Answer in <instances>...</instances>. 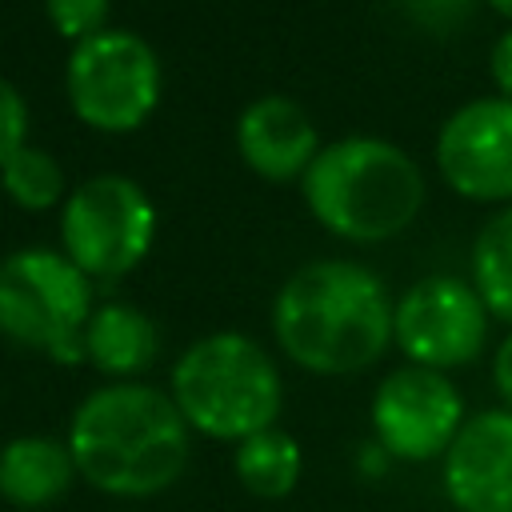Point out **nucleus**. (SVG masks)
<instances>
[{"label": "nucleus", "instance_id": "f03ea898", "mask_svg": "<svg viewBox=\"0 0 512 512\" xmlns=\"http://www.w3.org/2000/svg\"><path fill=\"white\" fill-rule=\"evenodd\" d=\"M396 300L388 284L352 260H312L296 268L272 300L280 352L312 376H356L392 344Z\"/></svg>", "mask_w": 512, "mask_h": 512}, {"label": "nucleus", "instance_id": "f3484780", "mask_svg": "<svg viewBox=\"0 0 512 512\" xmlns=\"http://www.w3.org/2000/svg\"><path fill=\"white\" fill-rule=\"evenodd\" d=\"M0 188L4 196L24 208V212H44L52 204H60L64 196V172L56 164L52 152L36 148V144H24L4 168H0Z\"/></svg>", "mask_w": 512, "mask_h": 512}, {"label": "nucleus", "instance_id": "4468645a", "mask_svg": "<svg viewBox=\"0 0 512 512\" xmlns=\"http://www.w3.org/2000/svg\"><path fill=\"white\" fill-rule=\"evenodd\" d=\"M156 356H160V332L148 312L124 300L92 308L84 324V360L100 376H108V384L140 380L156 364Z\"/></svg>", "mask_w": 512, "mask_h": 512}, {"label": "nucleus", "instance_id": "9d476101", "mask_svg": "<svg viewBox=\"0 0 512 512\" xmlns=\"http://www.w3.org/2000/svg\"><path fill=\"white\" fill-rule=\"evenodd\" d=\"M436 168L464 200H512V100L476 96L460 104L440 124Z\"/></svg>", "mask_w": 512, "mask_h": 512}, {"label": "nucleus", "instance_id": "7ed1b4c3", "mask_svg": "<svg viewBox=\"0 0 512 512\" xmlns=\"http://www.w3.org/2000/svg\"><path fill=\"white\" fill-rule=\"evenodd\" d=\"M300 192L324 232L352 244H380L420 216L424 172L388 140L344 136L316 152L300 176Z\"/></svg>", "mask_w": 512, "mask_h": 512}, {"label": "nucleus", "instance_id": "5701e85b", "mask_svg": "<svg viewBox=\"0 0 512 512\" xmlns=\"http://www.w3.org/2000/svg\"><path fill=\"white\" fill-rule=\"evenodd\" d=\"M484 4H488V8H496L500 16H508V20H512V0H484Z\"/></svg>", "mask_w": 512, "mask_h": 512}, {"label": "nucleus", "instance_id": "9b49d317", "mask_svg": "<svg viewBox=\"0 0 512 512\" xmlns=\"http://www.w3.org/2000/svg\"><path fill=\"white\" fill-rule=\"evenodd\" d=\"M440 488L456 512H512V412L484 408L464 420L440 460Z\"/></svg>", "mask_w": 512, "mask_h": 512}, {"label": "nucleus", "instance_id": "4be33fe9", "mask_svg": "<svg viewBox=\"0 0 512 512\" xmlns=\"http://www.w3.org/2000/svg\"><path fill=\"white\" fill-rule=\"evenodd\" d=\"M356 460H360V472H364V476H384V472H388V464H396V460H392L376 440H372V444H364Z\"/></svg>", "mask_w": 512, "mask_h": 512}, {"label": "nucleus", "instance_id": "aec40b11", "mask_svg": "<svg viewBox=\"0 0 512 512\" xmlns=\"http://www.w3.org/2000/svg\"><path fill=\"white\" fill-rule=\"evenodd\" d=\"M488 72H492V80H496V92L512 100V28L496 36L492 56H488Z\"/></svg>", "mask_w": 512, "mask_h": 512}, {"label": "nucleus", "instance_id": "20e7f679", "mask_svg": "<svg viewBox=\"0 0 512 512\" xmlns=\"http://www.w3.org/2000/svg\"><path fill=\"white\" fill-rule=\"evenodd\" d=\"M168 396L176 400L192 436L240 444L280 420L284 380L260 340L224 328L192 340L176 356Z\"/></svg>", "mask_w": 512, "mask_h": 512}, {"label": "nucleus", "instance_id": "f257e3e1", "mask_svg": "<svg viewBox=\"0 0 512 512\" xmlns=\"http://www.w3.org/2000/svg\"><path fill=\"white\" fill-rule=\"evenodd\" d=\"M64 444L76 476L112 500L164 496L188 468L192 428L176 400L144 380L92 388L68 420Z\"/></svg>", "mask_w": 512, "mask_h": 512}, {"label": "nucleus", "instance_id": "dca6fc26", "mask_svg": "<svg viewBox=\"0 0 512 512\" xmlns=\"http://www.w3.org/2000/svg\"><path fill=\"white\" fill-rule=\"evenodd\" d=\"M472 288L496 320L512 324V208L480 228L472 244Z\"/></svg>", "mask_w": 512, "mask_h": 512}, {"label": "nucleus", "instance_id": "6e6552de", "mask_svg": "<svg viewBox=\"0 0 512 512\" xmlns=\"http://www.w3.org/2000/svg\"><path fill=\"white\" fill-rule=\"evenodd\" d=\"M464 396L448 372L400 364L392 368L368 404L372 440L396 464H432L444 460L456 432L464 428Z\"/></svg>", "mask_w": 512, "mask_h": 512}, {"label": "nucleus", "instance_id": "ddd939ff", "mask_svg": "<svg viewBox=\"0 0 512 512\" xmlns=\"http://www.w3.org/2000/svg\"><path fill=\"white\" fill-rule=\"evenodd\" d=\"M76 464L64 440L44 432H24L0 444V500L20 512H40L60 504L76 484Z\"/></svg>", "mask_w": 512, "mask_h": 512}, {"label": "nucleus", "instance_id": "423d86ee", "mask_svg": "<svg viewBox=\"0 0 512 512\" xmlns=\"http://www.w3.org/2000/svg\"><path fill=\"white\" fill-rule=\"evenodd\" d=\"M160 88V56L128 28H104L72 44L64 64L68 108L92 132H136L156 112Z\"/></svg>", "mask_w": 512, "mask_h": 512}, {"label": "nucleus", "instance_id": "6ab92c4d", "mask_svg": "<svg viewBox=\"0 0 512 512\" xmlns=\"http://www.w3.org/2000/svg\"><path fill=\"white\" fill-rule=\"evenodd\" d=\"M28 144V104L12 80L0 76V168Z\"/></svg>", "mask_w": 512, "mask_h": 512}, {"label": "nucleus", "instance_id": "0eeeda50", "mask_svg": "<svg viewBox=\"0 0 512 512\" xmlns=\"http://www.w3.org/2000/svg\"><path fill=\"white\" fill-rule=\"evenodd\" d=\"M152 240H156V208L136 180L120 172H100L64 196L60 252L88 280L128 276L136 264H144Z\"/></svg>", "mask_w": 512, "mask_h": 512}, {"label": "nucleus", "instance_id": "1a4fd4ad", "mask_svg": "<svg viewBox=\"0 0 512 512\" xmlns=\"http://www.w3.org/2000/svg\"><path fill=\"white\" fill-rule=\"evenodd\" d=\"M492 312L484 308L472 280L424 276L416 280L392 312V344L408 364L452 372L472 364L488 344Z\"/></svg>", "mask_w": 512, "mask_h": 512}, {"label": "nucleus", "instance_id": "2eb2a0df", "mask_svg": "<svg viewBox=\"0 0 512 512\" xmlns=\"http://www.w3.org/2000/svg\"><path fill=\"white\" fill-rule=\"evenodd\" d=\"M232 476L256 500H288L304 476V448L280 424L232 444Z\"/></svg>", "mask_w": 512, "mask_h": 512}, {"label": "nucleus", "instance_id": "39448f33", "mask_svg": "<svg viewBox=\"0 0 512 512\" xmlns=\"http://www.w3.org/2000/svg\"><path fill=\"white\" fill-rule=\"evenodd\" d=\"M92 280L52 248H16L0 260V336L56 364L84 360Z\"/></svg>", "mask_w": 512, "mask_h": 512}, {"label": "nucleus", "instance_id": "412c9836", "mask_svg": "<svg viewBox=\"0 0 512 512\" xmlns=\"http://www.w3.org/2000/svg\"><path fill=\"white\" fill-rule=\"evenodd\" d=\"M492 388L500 396V408L512 412V332L496 344V356H492Z\"/></svg>", "mask_w": 512, "mask_h": 512}, {"label": "nucleus", "instance_id": "a211bd4d", "mask_svg": "<svg viewBox=\"0 0 512 512\" xmlns=\"http://www.w3.org/2000/svg\"><path fill=\"white\" fill-rule=\"evenodd\" d=\"M44 12H48L52 28L64 40L80 44V40H88V36H96V32L108 28L112 0H44Z\"/></svg>", "mask_w": 512, "mask_h": 512}, {"label": "nucleus", "instance_id": "f8f14e48", "mask_svg": "<svg viewBox=\"0 0 512 512\" xmlns=\"http://www.w3.org/2000/svg\"><path fill=\"white\" fill-rule=\"evenodd\" d=\"M236 152L264 180H300L320 152L312 116L292 96H256L236 120Z\"/></svg>", "mask_w": 512, "mask_h": 512}]
</instances>
